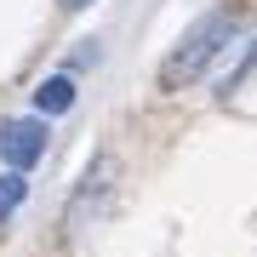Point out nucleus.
<instances>
[{"instance_id": "obj_1", "label": "nucleus", "mask_w": 257, "mask_h": 257, "mask_svg": "<svg viewBox=\"0 0 257 257\" xmlns=\"http://www.w3.org/2000/svg\"><path fill=\"white\" fill-rule=\"evenodd\" d=\"M234 35H240V12H211V18H200L183 35V46L160 63V92H183V86H194L206 74V63L229 46Z\"/></svg>"}, {"instance_id": "obj_2", "label": "nucleus", "mask_w": 257, "mask_h": 257, "mask_svg": "<svg viewBox=\"0 0 257 257\" xmlns=\"http://www.w3.org/2000/svg\"><path fill=\"white\" fill-rule=\"evenodd\" d=\"M0 155H6L12 172L35 166L40 155H46V120H12V126L0 132Z\"/></svg>"}, {"instance_id": "obj_3", "label": "nucleus", "mask_w": 257, "mask_h": 257, "mask_svg": "<svg viewBox=\"0 0 257 257\" xmlns=\"http://www.w3.org/2000/svg\"><path fill=\"white\" fill-rule=\"evenodd\" d=\"M35 109L46 114V120H52V114H69V109H74V80H69V74L40 80V86H35Z\"/></svg>"}, {"instance_id": "obj_4", "label": "nucleus", "mask_w": 257, "mask_h": 257, "mask_svg": "<svg viewBox=\"0 0 257 257\" xmlns=\"http://www.w3.org/2000/svg\"><path fill=\"white\" fill-rule=\"evenodd\" d=\"M23 200H29V183H23V177H18V172H12V177H0V223H6Z\"/></svg>"}, {"instance_id": "obj_5", "label": "nucleus", "mask_w": 257, "mask_h": 257, "mask_svg": "<svg viewBox=\"0 0 257 257\" xmlns=\"http://www.w3.org/2000/svg\"><path fill=\"white\" fill-rule=\"evenodd\" d=\"M57 6H63V12H86L92 0H57Z\"/></svg>"}]
</instances>
